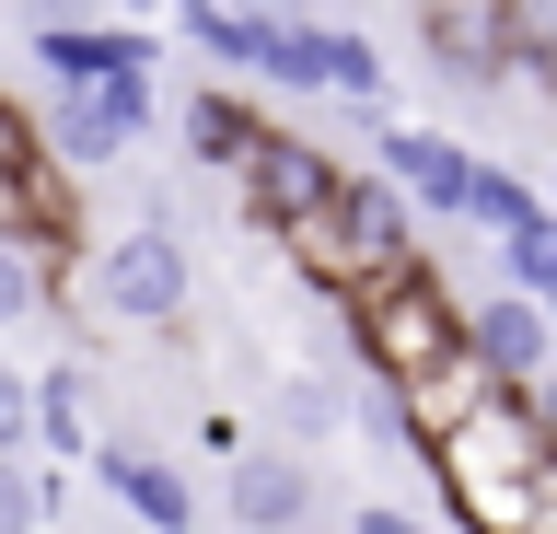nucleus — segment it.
<instances>
[{
  "label": "nucleus",
  "instance_id": "obj_1",
  "mask_svg": "<svg viewBox=\"0 0 557 534\" xmlns=\"http://www.w3.org/2000/svg\"><path fill=\"white\" fill-rule=\"evenodd\" d=\"M546 454L557 442H546V419H534V395H487L453 442H430V488H442V511L465 534H522V499H534Z\"/></svg>",
  "mask_w": 557,
  "mask_h": 534
},
{
  "label": "nucleus",
  "instance_id": "obj_2",
  "mask_svg": "<svg viewBox=\"0 0 557 534\" xmlns=\"http://www.w3.org/2000/svg\"><path fill=\"white\" fill-rule=\"evenodd\" d=\"M348 314V360H360V384L395 395L418 384V372H442L453 349H465V290L418 256V268H395V280H372L360 302H337Z\"/></svg>",
  "mask_w": 557,
  "mask_h": 534
},
{
  "label": "nucleus",
  "instance_id": "obj_3",
  "mask_svg": "<svg viewBox=\"0 0 557 534\" xmlns=\"http://www.w3.org/2000/svg\"><path fill=\"white\" fill-rule=\"evenodd\" d=\"M70 302L104 325H139V337H186V245H174V221H128L116 245H94Z\"/></svg>",
  "mask_w": 557,
  "mask_h": 534
},
{
  "label": "nucleus",
  "instance_id": "obj_4",
  "mask_svg": "<svg viewBox=\"0 0 557 534\" xmlns=\"http://www.w3.org/2000/svg\"><path fill=\"white\" fill-rule=\"evenodd\" d=\"M233 186H244V221H256V233L278 245V233H302L313 210H337L348 163H337L325 140H302V128H268V151H256V163H244Z\"/></svg>",
  "mask_w": 557,
  "mask_h": 534
},
{
  "label": "nucleus",
  "instance_id": "obj_5",
  "mask_svg": "<svg viewBox=\"0 0 557 534\" xmlns=\"http://www.w3.org/2000/svg\"><path fill=\"white\" fill-rule=\"evenodd\" d=\"M418 36H430V71H442L453 94H499V82H511L522 0H418Z\"/></svg>",
  "mask_w": 557,
  "mask_h": 534
},
{
  "label": "nucleus",
  "instance_id": "obj_6",
  "mask_svg": "<svg viewBox=\"0 0 557 534\" xmlns=\"http://www.w3.org/2000/svg\"><path fill=\"white\" fill-rule=\"evenodd\" d=\"M151 82H104V94H70L59 116H47V151H59V175H104V163H128L139 140H151Z\"/></svg>",
  "mask_w": 557,
  "mask_h": 534
},
{
  "label": "nucleus",
  "instance_id": "obj_7",
  "mask_svg": "<svg viewBox=\"0 0 557 534\" xmlns=\"http://www.w3.org/2000/svg\"><path fill=\"white\" fill-rule=\"evenodd\" d=\"M476 163H487V151L442 140V128H407V116H383V128H372V175L395 186L407 210H442V221H465V186H476Z\"/></svg>",
  "mask_w": 557,
  "mask_h": 534
},
{
  "label": "nucleus",
  "instance_id": "obj_8",
  "mask_svg": "<svg viewBox=\"0 0 557 534\" xmlns=\"http://www.w3.org/2000/svg\"><path fill=\"white\" fill-rule=\"evenodd\" d=\"M465 349L487 360V384H511V395H534L557 372V325L522 302V290H476L465 302Z\"/></svg>",
  "mask_w": 557,
  "mask_h": 534
},
{
  "label": "nucleus",
  "instance_id": "obj_9",
  "mask_svg": "<svg viewBox=\"0 0 557 534\" xmlns=\"http://www.w3.org/2000/svg\"><path fill=\"white\" fill-rule=\"evenodd\" d=\"M174 140H186V163H209V175H244V163L268 151V116L244 105L233 82H198V94L174 105Z\"/></svg>",
  "mask_w": 557,
  "mask_h": 534
},
{
  "label": "nucleus",
  "instance_id": "obj_10",
  "mask_svg": "<svg viewBox=\"0 0 557 534\" xmlns=\"http://www.w3.org/2000/svg\"><path fill=\"white\" fill-rule=\"evenodd\" d=\"M82 464H94V488H116V499H128V511H139L151 534H186V523H198V499H186V476H174V464L151 454V442H94Z\"/></svg>",
  "mask_w": 557,
  "mask_h": 534
},
{
  "label": "nucleus",
  "instance_id": "obj_11",
  "mask_svg": "<svg viewBox=\"0 0 557 534\" xmlns=\"http://www.w3.org/2000/svg\"><path fill=\"white\" fill-rule=\"evenodd\" d=\"M233 523L244 534H302L313 523V464L302 454H244L233 464Z\"/></svg>",
  "mask_w": 557,
  "mask_h": 534
},
{
  "label": "nucleus",
  "instance_id": "obj_12",
  "mask_svg": "<svg viewBox=\"0 0 557 534\" xmlns=\"http://www.w3.org/2000/svg\"><path fill=\"white\" fill-rule=\"evenodd\" d=\"M82 454H94V372L47 360L35 372V464H82Z\"/></svg>",
  "mask_w": 557,
  "mask_h": 534
},
{
  "label": "nucleus",
  "instance_id": "obj_13",
  "mask_svg": "<svg viewBox=\"0 0 557 534\" xmlns=\"http://www.w3.org/2000/svg\"><path fill=\"white\" fill-rule=\"evenodd\" d=\"M337 210H348V233H360V256H372L383 280H395V268H418V210H407V198H395L383 175H360V163H348Z\"/></svg>",
  "mask_w": 557,
  "mask_h": 534
},
{
  "label": "nucleus",
  "instance_id": "obj_14",
  "mask_svg": "<svg viewBox=\"0 0 557 534\" xmlns=\"http://www.w3.org/2000/svg\"><path fill=\"white\" fill-rule=\"evenodd\" d=\"M546 221H557V210L511 175V163H476V186H465V233H476L487 256H499V245H522V233H546Z\"/></svg>",
  "mask_w": 557,
  "mask_h": 534
},
{
  "label": "nucleus",
  "instance_id": "obj_15",
  "mask_svg": "<svg viewBox=\"0 0 557 534\" xmlns=\"http://www.w3.org/2000/svg\"><path fill=\"white\" fill-rule=\"evenodd\" d=\"M325 94H348V105H360V116L383 128V94H395L383 47H372V36H337V24H325Z\"/></svg>",
  "mask_w": 557,
  "mask_h": 534
},
{
  "label": "nucleus",
  "instance_id": "obj_16",
  "mask_svg": "<svg viewBox=\"0 0 557 534\" xmlns=\"http://www.w3.org/2000/svg\"><path fill=\"white\" fill-rule=\"evenodd\" d=\"M256 82H278V94H325V24H268Z\"/></svg>",
  "mask_w": 557,
  "mask_h": 534
},
{
  "label": "nucleus",
  "instance_id": "obj_17",
  "mask_svg": "<svg viewBox=\"0 0 557 534\" xmlns=\"http://www.w3.org/2000/svg\"><path fill=\"white\" fill-rule=\"evenodd\" d=\"M499 290H522V302L557 325V221H546V233H522V245H499Z\"/></svg>",
  "mask_w": 557,
  "mask_h": 534
},
{
  "label": "nucleus",
  "instance_id": "obj_18",
  "mask_svg": "<svg viewBox=\"0 0 557 534\" xmlns=\"http://www.w3.org/2000/svg\"><path fill=\"white\" fill-rule=\"evenodd\" d=\"M59 523V476H47V464H0V534H47Z\"/></svg>",
  "mask_w": 557,
  "mask_h": 534
},
{
  "label": "nucleus",
  "instance_id": "obj_19",
  "mask_svg": "<svg viewBox=\"0 0 557 534\" xmlns=\"http://www.w3.org/2000/svg\"><path fill=\"white\" fill-rule=\"evenodd\" d=\"M337 419H348V395L325 384V372H290V384H278V430H302V442H325Z\"/></svg>",
  "mask_w": 557,
  "mask_h": 534
},
{
  "label": "nucleus",
  "instance_id": "obj_20",
  "mask_svg": "<svg viewBox=\"0 0 557 534\" xmlns=\"http://www.w3.org/2000/svg\"><path fill=\"white\" fill-rule=\"evenodd\" d=\"M47 290H59V280H47V268H35L24 245H0V337H12V325H24L35 302H47Z\"/></svg>",
  "mask_w": 557,
  "mask_h": 534
},
{
  "label": "nucleus",
  "instance_id": "obj_21",
  "mask_svg": "<svg viewBox=\"0 0 557 534\" xmlns=\"http://www.w3.org/2000/svg\"><path fill=\"white\" fill-rule=\"evenodd\" d=\"M24 454H35V372L0 360V464H24Z\"/></svg>",
  "mask_w": 557,
  "mask_h": 534
},
{
  "label": "nucleus",
  "instance_id": "obj_22",
  "mask_svg": "<svg viewBox=\"0 0 557 534\" xmlns=\"http://www.w3.org/2000/svg\"><path fill=\"white\" fill-rule=\"evenodd\" d=\"M348 534H430V523H418V511H395V499H360V511H348Z\"/></svg>",
  "mask_w": 557,
  "mask_h": 534
},
{
  "label": "nucleus",
  "instance_id": "obj_23",
  "mask_svg": "<svg viewBox=\"0 0 557 534\" xmlns=\"http://www.w3.org/2000/svg\"><path fill=\"white\" fill-rule=\"evenodd\" d=\"M198 442H209V454H233V464L256 454V442H244V419H233V407H209V419H198Z\"/></svg>",
  "mask_w": 557,
  "mask_h": 534
},
{
  "label": "nucleus",
  "instance_id": "obj_24",
  "mask_svg": "<svg viewBox=\"0 0 557 534\" xmlns=\"http://www.w3.org/2000/svg\"><path fill=\"white\" fill-rule=\"evenodd\" d=\"M522 534H557V454H546V476H534V499H522Z\"/></svg>",
  "mask_w": 557,
  "mask_h": 534
},
{
  "label": "nucleus",
  "instance_id": "obj_25",
  "mask_svg": "<svg viewBox=\"0 0 557 534\" xmlns=\"http://www.w3.org/2000/svg\"><path fill=\"white\" fill-rule=\"evenodd\" d=\"M24 151H35V116H24V105H0V175H12Z\"/></svg>",
  "mask_w": 557,
  "mask_h": 534
},
{
  "label": "nucleus",
  "instance_id": "obj_26",
  "mask_svg": "<svg viewBox=\"0 0 557 534\" xmlns=\"http://www.w3.org/2000/svg\"><path fill=\"white\" fill-rule=\"evenodd\" d=\"M244 24H313V0H233Z\"/></svg>",
  "mask_w": 557,
  "mask_h": 534
},
{
  "label": "nucleus",
  "instance_id": "obj_27",
  "mask_svg": "<svg viewBox=\"0 0 557 534\" xmlns=\"http://www.w3.org/2000/svg\"><path fill=\"white\" fill-rule=\"evenodd\" d=\"M534 419H546V442H557V372H546V384H534Z\"/></svg>",
  "mask_w": 557,
  "mask_h": 534
},
{
  "label": "nucleus",
  "instance_id": "obj_28",
  "mask_svg": "<svg viewBox=\"0 0 557 534\" xmlns=\"http://www.w3.org/2000/svg\"><path fill=\"white\" fill-rule=\"evenodd\" d=\"M116 12H163V0H116Z\"/></svg>",
  "mask_w": 557,
  "mask_h": 534
}]
</instances>
